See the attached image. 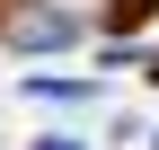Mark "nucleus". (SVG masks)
I'll return each instance as SVG.
<instances>
[{
	"instance_id": "obj_1",
	"label": "nucleus",
	"mask_w": 159,
	"mask_h": 150,
	"mask_svg": "<svg viewBox=\"0 0 159 150\" xmlns=\"http://www.w3.org/2000/svg\"><path fill=\"white\" fill-rule=\"evenodd\" d=\"M150 9H159V0H106V27H142Z\"/></svg>"
}]
</instances>
